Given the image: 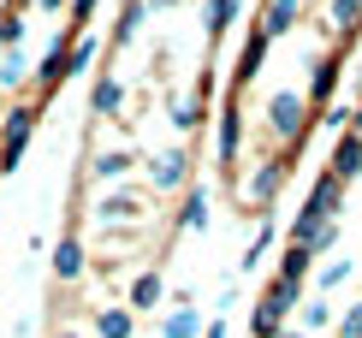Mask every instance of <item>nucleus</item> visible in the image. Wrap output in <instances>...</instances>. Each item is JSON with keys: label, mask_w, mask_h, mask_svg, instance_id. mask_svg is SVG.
Listing matches in <instances>:
<instances>
[{"label": "nucleus", "mask_w": 362, "mask_h": 338, "mask_svg": "<svg viewBox=\"0 0 362 338\" xmlns=\"http://www.w3.org/2000/svg\"><path fill=\"white\" fill-rule=\"evenodd\" d=\"M30 131H36V107H12V113L0 119V173H12V166L24 161Z\"/></svg>", "instance_id": "f257e3e1"}, {"label": "nucleus", "mask_w": 362, "mask_h": 338, "mask_svg": "<svg viewBox=\"0 0 362 338\" xmlns=\"http://www.w3.org/2000/svg\"><path fill=\"white\" fill-rule=\"evenodd\" d=\"M333 232H339V214H327V208L303 202V214H297V226H291V243L315 255V250H327V243H333Z\"/></svg>", "instance_id": "f03ea898"}, {"label": "nucleus", "mask_w": 362, "mask_h": 338, "mask_svg": "<svg viewBox=\"0 0 362 338\" xmlns=\"http://www.w3.org/2000/svg\"><path fill=\"white\" fill-rule=\"evenodd\" d=\"M267 119H274V136H303V119H309V101L297 95V89H279L274 101H267Z\"/></svg>", "instance_id": "7ed1b4c3"}, {"label": "nucleus", "mask_w": 362, "mask_h": 338, "mask_svg": "<svg viewBox=\"0 0 362 338\" xmlns=\"http://www.w3.org/2000/svg\"><path fill=\"white\" fill-rule=\"evenodd\" d=\"M356 173H362V136L356 131H339V143H333V178L351 184Z\"/></svg>", "instance_id": "20e7f679"}, {"label": "nucleus", "mask_w": 362, "mask_h": 338, "mask_svg": "<svg viewBox=\"0 0 362 338\" xmlns=\"http://www.w3.org/2000/svg\"><path fill=\"white\" fill-rule=\"evenodd\" d=\"M297 12H303V0H267V12H262L255 24H262L267 36H285V30L297 24Z\"/></svg>", "instance_id": "39448f33"}, {"label": "nucleus", "mask_w": 362, "mask_h": 338, "mask_svg": "<svg viewBox=\"0 0 362 338\" xmlns=\"http://www.w3.org/2000/svg\"><path fill=\"white\" fill-rule=\"evenodd\" d=\"M267 42H274V36H267V30L255 24V36L244 42V54H238V89H244V83L255 78V71H262V54H267Z\"/></svg>", "instance_id": "423d86ee"}, {"label": "nucleus", "mask_w": 362, "mask_h": 338, "mask_svg": "<svg viewBox=\"0 0 362 338\" xmlns=\"http://www.w3.org/2000/svg\"><path fill=\"white\" fill-rule=\"evenodd\" d=\"M54 273H59V279H78V273H83V243H78V232L59 238V250H54Z\"/></svg>", "instance_id": "0eeeda50"}, {"label": "nucleus", "mask_w": 362, "mask_h": 338, "mask_svg": "<svg viewBox=\"0 0 362 338\" xmlns=\"http://www.w3.org/2000/svg\"><path fill=\"white\" fill-rule=\"evenodd\" d=\"M279 184H285V166H279V161H267L262 173L250 178V190H244V196H250V202H274V190H279Z\"/></svg>", "instance_id": "6e6552de"}, {"label": "nucleus", "mask_w": 362, "mask_h": 338, "mask_svg": "<svg viewBox=\"0 0 362 338\" xmlns=\"http://www.w3.org/2000/svg\"><path fill=\"white\" fill-rule=\"evenodd\" d=\"M185 178H190V161L178 155V148H173V155H160V161H155V184H160V190H178Z\"/></svg>", "instance_id": "1a4fd4ad"}, {"label": "nucleus", "mask_w": 362, "mask_h": 338, "mask_svg": "<svg viewBox=\"0 0 362 338\" xmlns=\"http://www.w3.org/2000/svg\"><path fill=\"white\" fill-rule=\"evenodd\" d=\"M131 327H137L131 309H95V332L101 338H131Z\"/></svg>", "instance_id": "9d476101"}, {"label": "nucleus", "mask_w": 362, "mask_h": 338, "mask_svg": "<svg viewBox=\"0 0 362 338\" xmlns=\"http://www.w3.org/2000/svg\"><path fill=\"white\" fill-rule=\"evenodd\" d=\"M238 136H244V125H238V107L226 101V113H220V161L238 155Z\"/></svg>", "instance_id": "9b49d317"}, {"label": "nucleus", "mask_w": 362, "mask_h": 338, "mask_svg": "<svg viewBox=\"0 0 362 338\" xmlns=\"http://www.w3.org/2000/svg\"><path fill=\"white\" fill-rule=\"evenodd\" d=\"M238 6H244V0H214V6H208V36H226V30H232V18H238Z\"/></svg>", "instance_id": "f8f14e48"}, {"label": "nucleus", "mask_w": 362, "mask_h": 338, "mask_svg": "<svg viewBox=\"0 0 362 338\" xmlns=\"http://www.w3.org/2000/svg\"><path fill=\"white\" fill-rule=\"evenodd\" d=\"M89 101H95V113H119V101H125V89H119L113 78H95V89H89Z\"/></svg>", "instance_id": "ddd939ff"}, {"label": "nucleus", "mask_w": 362, "mask_h": 338, "mask_svg": "<svg viewBox=\"0 0 362 338\" xmlns=\"http://www.w3.org/2000/svg\"><path fill=\"white\" fill-rule=\"evenodd\" d=\"M89 173H95L101 184H107V178H125V173H131V155H125V148H113V155H95V166H89Z\"/></svg>", "instance_id": "4468645a"}, {"label": "nucleus", "mask_w": 362, "mask_h": 338, "mask_svg": "<svg viewBox=\"0 0 362 338\" xmlns=\"http://www.w3.org/2000/svg\"><path fill=\"white\" fill-rule=\"evenodd\" d=\"M178 226H190V232H196V226H208V190H202V184L185 196V214H178Z\"/></svg>", "instance_id": "2eb2a0df"}, {"label": "nucleus", "mask_w": 362, "mask_h": 338, "mask_svg": "<svg viewBox=\"0 0 362 338\" xmlns=\"http://www.w3.org/2000/svg\"><path fill=\"white\" fill-rule=\"evenodd\" d=\"M155 303H160V273H143L131 285V309H155Z\"/></svg>", "instance_id": "dca6fc26"}, {"label": "nucleus", "mask_w": 362, "mask_h": 338, "mask_svg": "<svg viewBox=\"0 0 362 338\" xmlns=\"http://www.w3.org/2000/svg\"><path fill=\"white\" fill-rule=\"evenodd\" d=\"M89 59H95V36H78V42H71V54H66V78H78Z\"/></svg>", "instance_id": "f3484780"}, {"label": "nucleus", "mask_w": 362, "mask_h": 338, "mask_svg": "<svg viewBox=\"0 0 362 338\" xmlns=\"http://www.w3.org/2000/svg\"><path fill=\"white\" fill-rule=\"evenodd\" d=\"M309 250H297V243H291V250H285V267H279V279H297V285H303V273H309Z\"/></svg>", "instance_id": "a211bd4d"}, {"label": "nucleus", "mask_w": 362, "mask_h": 338, "mask_svg": "<svg viewBox=\"0 0 362 338\" xmlns=\"http://www.w3.org/2000/svg\"><path fill=\"white\" fill-rule=\"evenodd\" d=\"M24 71H30V66H24L18 54H12V48H0V83H6V89H12V83H24Z\"/></svg>", "instance_id": "6ab92c4d"}, {"label": "nucleus", "mask_w": 362, "mask_h": 338, "mask_svg": "<svg viewBox=\"0 0 362 338\" xmlns=\"http://www.w3.org/2000/svg\"><path fill=\"white\" fill-rule=\"evenodd\" d=\"M18 42H24V24H18V12H0V48H18Z\"/></svg>", "instance_id": "aec40b11"}, {"label": "nucleus", "mask_w": 362, "mask_h": 338, "mask_svg": "<svg viewBox=\"0 0 362 338\" xmlns=\"http://www.w3.org/2000/svg\"><path fill=\"white\" fill-rule=\"evenodd\" d=\"M333 83H339V66H333V59H321V66H315V83H309V89L327 101V95H333Z\"/></svg>", "instance_id": "412c9836"}, {"label": "nucleus", "mask_w": 362, "mask_h": 338, "mask_svg": "<svg viewBox=\"0 0 362 338\" xmlns=\"http://www.w3.org/2000/svg\"><path fill=\"white\" fill-rule=\"evenodd\" d=\"M143 12H148V0H131V6H125V18H119V42H131V36H137Z\"/></svg>", "instance_id": "4be33fe9"}, {"label": "nucleus", "mask_w": 362, "mask_h": 338, "mask_svg": "<svg viewBox=\"0 0 362 338\" xmlns=\"http://www.w3.org/2000/svg\"><path fill=\"white\" fill-rule=\"evenodd\" d=\"M333 24H339V30H344V24L356 30V24H362V0H333Z\"/></svg>", "instance_id": "5701e85b"}, {"label": "nucleus", "mask_w": 362, "mask_h": 338, "mask_svg": "<svg viewBox=\"0 0 362 338\" xmlns=\"http://www.w3.org/2000/svg\"><path fill=\"white\" fill-rule=\"evenodd\" d=\"M160 332H167V338H190V332H196V309H178V315H173Z\"/></svg>", "instance_id": "b1692460"}, {"label": "nucleus", "mask_w": 362, "mask_h": 338, "mask_svg": "<svg viewBox=\"0 0 362 338\" xmlns=\"http://www.w3.org/2000/svg\"><path fill=\"white\" fill-rule=\"evenodd\" d=\"M137 214V202L131 196H113V202H101V220H131Z\"/></svg>", "instance_id": "393cba45"}, {"label": "nucleus", "mask_w": 362, "mask_h": 338, "mask_svg": "<svg viewBox=\"0 0 362 338\" xmlns=\"http://www.w3.org/2000/svg\"><path fill=\"white\" fill-rule=\"evenodd\" d=\"M327 320H333V309H327V303H309V309H303V332L309 327H327Z\"/></svg>", "instance_id": "a878e982"}, {"label": "nucleus", "mask_w": 362, "mask_h": 338, "mask_svg": "<svg viewBox=\"0 0 362 338\" xmlns=\"http://www.w3.org/2000/svg\"><path fill=\"white\" fill-rule=\"evenodd\" d=\"M339 338H362V303H356V309L339 320Z\"/></svg>", "instance_id": "bb28decb"}, {"label": "nucleus", "mask_w": 362, "mask_h": 338, "mask_svg": "<svg viewBox=\"0 0 362 338\" xmlns=\"http://www.w3.org/2000/svg\"><path fill=\"white\" fill-rule=\"evenodd\" d=\"M89 12H95V0H71V18H78V24L89 18Z\"/></svg>", "instance_id": "cd10ccee"}, {"label": "nucleus", "mask_w": 362, "mask_h": 338, "mask_svg": "<svg viewBox=\"0 0 362 338\" xmlns=\"http://www.w3.org/2000/svg\"><path fill=\"white\" fill-rule=\"evenodd\" d=\"M36 6H42V12H59V6H66V0H36Z\"/></svg>", "instance_id": "c85d7f7f"}, {"label": "nucleus", "mask_w": 362, "mask_h": 338, "mask_svg": "<svg viewBox=\"0 0 362 338\" xmlns=\"http://www.w3.org/2000/svg\"><path fill=\"white\" fill-rule=\"evenodd\" d=\"M208 338H226V320H214V327H208Z\"/></svg>", "instance_id": "c756f323"}, {"label": "nucleus", "mask_w": 362, "mask_h": 338, "mask_svg": "<svg viewBox=\"0 0 362 338\" xmlns=\"http://www.w3.org/2000/svg\"><path fill=\"white\" fill-rule=\"evenodd\" d=\"M279 338H309V332H303V327H291V332H279Z\"/></svg>", "instance_id": "7c9ffc66"}, {"label": "nucleus", "mask_w": 362, "mask_h": 338, "mask_svg": "<svg viewBox=\"0 0 362 338\" xmlns=\"http://www.w3.org/2000/svg\"><path fill=\"white\" fill-rule=\"evenodd\" d=\"M351 131H356V136H362V107H356V119H351Z\"/></svg>", "instance_id": "2f4dec72"}, {"label": "nucleus", "mask_w": 362, "mask_h": 338, "mask_svg": "<svg viewBox=\"0 0 362 338\" xmlns=\"http://www.w3.org/2000/svg\"><path fill=\"white\" fill-rule=\"evenodd\" d=\"M59 338H78V332H59Z\"/></svg>", "instance_id": "473e14b6"}]
</instances>
